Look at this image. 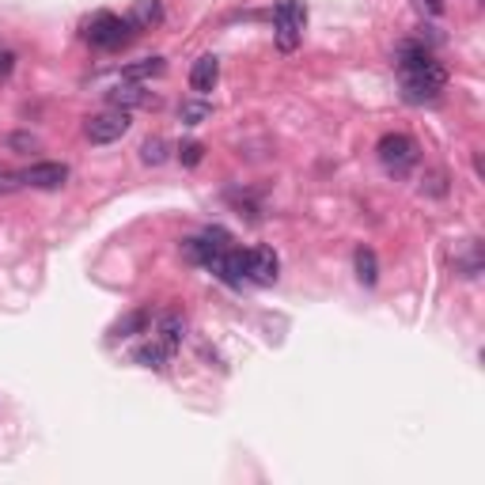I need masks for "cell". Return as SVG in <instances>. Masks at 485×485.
I'll return each mask as SVG.
<instances>
[{"label": "cell", "instance_id": "6da1fadb", "mask_svg": "<svg viewBox=\"0 0 485 485\" xmlns=\"http://www.w3.org/2000/svg\"><path fill=\"white\" fill-rule=\"evenodd\" d=\"M444 83H448V68L436 61H425L417 68H406L402 73V99L413 107H421V103H433V99H440V91H444Z\"/></svg>", "mask_w": 485, "mask_h": 485}, {"label": "cell", "instance_id": "7a4b0ae2", "mask_svg": "<svg viewBox=\"0 0 485 485\" xmlns=\"http://www.w3.org/2000/svg\"><path fill=\"white\" fill-rule=\"evenodd\" d=\"M133 35H137V27L130 20L114 16V12H99V16H91L88 23H83V38H88L91 46H99V50H118Z\"/></svg>", "mask_w": 485, "mask_h": 485}, {"label": "cell", "instance_id": "3957f363", "mask_svg": "<svg viewBox=\"0 0 485 485\" xmlns=\"http://www.w3.org/2000/svg\"><path fill=\"white\" fill-rule=\"evenodd\" d=\"M304 23H307L304 0H277L274 27H277V46L284 53H292L299 46V38H304Z\"/></svg>", "mask_w": 485, "mask_h": 485}, {"label": "cell", "instance_id": "277c9868", "mask_svg": "<svg viewBox=\"0 0 485 485\" xmlns=\"http://www.w3.org/2000/svg\"><path fill=\"white\" fill-rule=\"evenodd\" d=\"M379 163L391 171V175H409V167L417 163V140L406 133H387L379 137Z\"/></svg>", "mask_w": 485, "mask_h": 485}, {"label": "cell", "instance_id": "5b68a950", "mask_svg": "<svg viewBox=\"0 0 485 485\" xmlns=\"http://www.w3.org/2000/svg\"><path fill=\"white\" fill-rule=\"evenodd\" d=\"M130 110H118L110 107L103 114H95V118L83 122V137L91 140V145H114V140H122L125 133H130Z\"/></svg>", "mask_w": 485, "mask_h": 485}, {"label": "cell", "instance_id": "8992f818", "mask_svg": "<svg viewBox=\"0 0 485 485\" xmlns=\"http://www.w3.org/2000/svg\"><path fill=\"white\" fill-rule=\"evenodd\" d=\"M68 182V167L65 163H31L23 171V187H35V190H61Z\"/></svg>", "mask_w": 485, "mask_h": 485}, {"label": "cell", "instance_id": "52a82bcc", "mask_svg": "<svg viewBox=\"0 0 485 485\" xmlns=\"http://www.w3.org/2000/svg\"><path fill=\"white\" fill-rule=\"evenodd\" d=\"M277 269H281V258L274 247H254L247 250V281L254 284H274L277 281Z\"/></svg>", "mask_w": 485, "mask_h": 485}, {"label": "cell", "instance_id": "ba28073f", "mask_svg": "<svg viewBox=\"0 0 485 485\" xmlns=\"http://www.w3.org/2000/svg\"><path fill=\"white\" fill-rule=\"evenodd\" d=\"M209 269H212V274H217L224 284H232V289H242V281H247V250L227 247Z\"/></svg>", "mask_w": 485, "mask_h": 485}, {"label": "cell", "instance_id": "9c48e42d", "mask_svg": "<svg viewBox=\"0 0 485 485\" xmlns=\"http://www.w3.org/2000/svg\"><path fill=\"white\" fill-rule=\"evenodd\" d=\"M107 103H110V107H118V110H133V107H160V99H155L152 91H145L140 83L122 80L118 88H110V91H107Z\"/></svg>", "mask_w": 485, "mask_h": 485}, {"label": "cell", "instance_id": "30bf717a", "mask_svg": "<svg viewBox=\"0 0 485 485\" xmlns=\"http://www.w3.org/2000/svg\"><path fill=\"white\" fill-rule=\"evenodd\" d=\"M217 80H220V61H217V57H212V53L197 57L194 68H190V88H194V95H209L212 88H217Z\"/></svg>", "mask_w": 485, "mask_h": 485}, {"label": "cell", "instance_id": "8fae6325", "mask_svg": "<svg viewBox=\"0 0 485 485\" xmlns=\"http://www.w3.org/2000/svg\"><path fill=\"white\" fill-rule=\"evenodd\" d=\"M425 61H433V50L425 46V42L417 38H406V42H398V50H394V65H398V73H406V68H417Z\"/></svg>", "mask_w": 485, "mask_h": 485}, {"label": "cell", "instance_id": "7c38bea8", "mask_svg": "<svg viewBox=\"0 0 485 485\" xmlns=\"http://www.w3.org/2000/svg\"><path fill=\"white\" fill-rule=\"evenodd\" d=\"M171 356H175V349L163 346V341L152 334V338L145 341V346H140V349L133 353V361H137V364H145V368H155V372H160V368L171 364Z\"/></svg>", "mask_w": 485, "mask_h": 485}, {"label": "cell", "instance_id": "4fadbf2b", "mask_svg": "<svg viewBox=\"0 0 485 485\" xmlns=\"http://www.w3.org/2000/svg\"><path fill=\"white\" fill-rule=\"evenodd\" d=\"M130 23L137 27V31H152V27L163 23V4H160V0H133Z\"/></svg>", "mask_w": 485, "mask_h": 485}, {"label": "cell", "instance_id": "5bb4252c", "mask_svg": "<svg viewBox=\"0 0 485 485\" xmlns=\"http://www.w3.org/2000/svg\"><path fill=\"white\" fill-rule=\"evenodd\" d=\"M155 338H160L163 346L179 349L182 338H187V322H182V315H160L155 319Z\"/></svg>", "mask_w": 485, "mask_h": 485}, {"label": "cell", "instance_id": "9a60e30c", "mask_svg": "<svg viewBox=\"0 0 485 485\" xmlns=\"http://www.w3.org/2000/svg\"><path fill=\"white\" fill-rule=\"evenodd\" d=\"M163 73H167L163 57H145V61H137V65H125L122 68V80L137 83V80H152V76H163Z\"/></svg>", "mask_w": 485, "mask_h": 485}, {"label": "cell", "instance_id": "2e32d148", "mask_svg": "<svg viewBox=\"0 0 485 485\" xmlns=\"http://www.w3.org/2000/svg\"><path fill=\"white\" fill-rule=\"evenodd\" d=\"M148 326H152V311L140 307V311H130L125 319L114 322V330H110V334H114V338H133V334H145Z\"/></svg>", "mask_w": 485, "mask_h": 485}, {"label": "cell", "instance_id": "e0dca14e", "mask_svg": "<svg viewBox=\"0 0 485 485\" xmlns=\"http://www.w3.org/2000/svg\"><path fill=\"white\" fill-rule=\"evenodd\" d=\"M353 266H356V277H361V284H372L379 281V262H376V250H368V247H356L353 254Z\"/></svg>", "mask_w": 485, "mask_h": 485}, {"label": "cell", "instance_id": "ac0fdd59", "mask_svg": "<svg viewBox=\"0 0 485 485\" xmlns=\"http://www.w3.org/2000/svg\"><path fill=\"white\" fill-rule=\"evenodd\" d=\"M179 118H182V125H202L205 118H212V103H209L205 95L187 99V103L179 107Z\"/></svg>", "mask_w": 485, "mask_h": 485}, {"label": "cell", "instance_id": "d6986e66", "mask_svg": "<svg viewBox=\"0 0 485 485\" xmlns=\"http://www.w3.org/2000/svg\"><path fill=\"white\" fill-rule=\"evenodd\" d=\"M140 160H145L148 167H160V163L167 160V140H163V137L145 140V145H140Z\"/></svg>", "mask_w": 485, "mask_h": 485}, {"label": "cell", "instance_id": "ffe728a7", "mask_svg": "<svg viewBox=\"0 0 485 485\" xmlns=\"http://www.w3.org/2000/svg\"><path fill=\"white\" fill-rule=\"evenodd\" d=\"M202 155H205V148L197 145V140H182V145H179V160H182V167H197V163H202Z\"/></svg>", "mask_w": 485, "mask_h": 485}, {"label": "cell", "instance_id": "44dd1931", "mask_svg": "<svg viewBox=\"0 0 485 485\" xmlns=\"http://www.w3.org/2000/svg\"><path fill=\"white\" fill-rule=\"evenodd\" d=\"M23 187V171H0V194H12Z\"/></svg>", "mask_w": 485, "mask_h": 485}, {"label": "cell", "instance_id": "7402d4cb", "mask_svg": "<svg viewBox=\"0 0 485 485\" xmlns=\"http://www.w3.org/2000/svg\"><path fill=\"white\" fill-rule=\"evenodd\" d=\"M8 148H38V137H31V133H12L8 137Z\"/></svg>", "mask_w": 485, "mask_h": 485}, {"label": "cell", "instance_id": "603a6c76", "mask_svg": "<svg viewBox=\"0 0 485 485\" xmlns=\"http://www.w3.org/2000/svg\"><path fill=\"white\" fill-rule=\"evenodd\" d=\"M12 65H16V53H12V50H0V76H8Z\"/></svg>", "mask_w": 485, "mask_h": 485}, {"label": "cell", "instance_id": "cb8c5ba5", "mask_svg": "<svg viewBox=\"0 0 485 485\" xmlns=\"http://www.w3.org/2000/svg\"><path fill=\"white\" fill-rule=\"evenodd\" d=\"M417 4L429 12V16H440V12H444V0H417Z\"/></svg>", "mask_w": 485, "mask_h": 485}]
</instances>
